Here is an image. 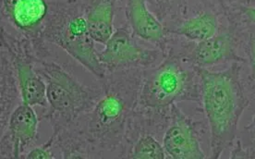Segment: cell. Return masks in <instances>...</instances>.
<instances>
[{"instance_id": "cell-1", "label": "cell", "mask_w": 255, "mask_h": 159, "mask_svg": "<svg viewBox=\"0 0 255 159\" xmlns=\"http://www.w3.org/2000/svg\"><path fill=\"white\" fill-rule=\"evenodd\" d=\"M142 70L109 72L98 94L70 126L51 135L61 159H126L127 132L137 106Z\"/></svg>"}, {"instance_id": "cell-2", "label": "cell", "mask_w": 255, "mask_h": 159, "mask_svg": "<svg viewBox=\"0 0 255 159\" xmlns=\"http://www.w3.org/2000/svg\"><path fill=\"white\" fill-rule=\"evenodd\" d=\"M197 68L200 105L209 128L210 158L220 159L232 149L245 109L249 106L241 75V63L222 70Z\"/></svg>"}, {"instance_id": "cell-3", "label": "cell", "mask_w": 255, "mask_h": 159, "mask_svg": "<svg viewBox=\"0 0 255 159\" xmlns=\"http://www.w3.org/2000/svg\"><path fill=\"white\" fill-rule=\"evenodd\" d=\"M47 3L48 12L42 29L45 41L60 47L96 79H103L107 71L90 34L81 2L47 0Z\"/></svg>"}, {"instance_id": "cell-4", "label": "cell", "mask_w": 255, "mask_h": 159, "mask_svg": "<svg viewBox=\"0 0 255 159\" xmlns=\"http://www.w3.org/2000/svg\"><path fill=\"white\" fill-rule=\"evenodd\" d=\"M200 104L197 68L179 57L166 55L143 71L137 108L170 117L174 104Z\"/></svg>"}, {"instance_id": "cell-5", "label": "cell", "mask_w": 255, "mask_h": 159, "mask_svg": "<svg viewBox=\"0 0 255 159\" xmlns=\"http://www.w3.org/2000/svg\"><path fill=\"white\" fill-rule=\"evenodd\" d=\"M36 70L45 81L48 104L41 120L50 123L52 135H58L89 108L98 94L99 83L79 82L68 67L51 57L38 60Z\"/></svg>"}, {"instance_id": "cell-6", "label": "cell", "mask_w": 255, "mask_h": 159, "mask_svg": "<svg viewBox=\"0 0 255 159\" xmlns=\"http://www.w3.org/2000/svg\"><path fill=\"white\" fill-rule=\"evenodd\" d=\"M1 46L8 55L19 83L22 103L32 107L47 108L46 85L36 70L38 55L31 40L8 31L1 24Z\"/></svg>"}, {"instance_id": "cell-7", "label": "cell", "mask_w": 255, "mask_h": 159, "mask_svg": "<svg viewBox=\"0 0 255 159\" xmlns=\"http://www.w3.org/2000/svg\"><path fill=\"white\" fill-rule=\"evenodd\" d=\"M239 38L231 32H218L201 42H190L170 34L164 56L171 55L194 67L212 70L223 64L243 62L244 57L239 53Z\"/></svg>"}, {"instance_id": "cell-8", "label": "cell", "mask_w": 255, "mask_h": 159, "mask_svg": "<svg viewBox=\"0 0 255 159\" xmlns=\"http://www.w3.org/2000/svg\"><path fill=\"white\" fill-rule=\"evenodd\" d=\"M159 48L140 45L139 38L128 24L117 28L99 52V59L107 71L145 70L159 63L164 58Z\"/></svg>"}, {"instance_id": "cell-9", "label": "cell", "mask_w": 255, "mask_h": 159, "mask_svg": "<svg viewBox=\"0 0 255 159\" xmlns=\"http://www.w3.org/2000/svg\"><path fill=\"white\" fill-rule=\"evenodd\" d=\"M47 12V0H1V24L31 40L41 57L52 55L42 32Z\"/></svg>"}, {"instance_id": "cell-10", "label": "cell", "mask_w": 255, "mask_h": 159, "mask_svg": "<svg viewBox=\"0 0 255 159\" xmlns=\"http://www.w3.org/2000/svg\"><path fill=\"white\" fill-rule=\"evenodd\" d=\"M204 129L203 122L186 114L178 104H174L168 125L162 137L167 159H206L202 147Z\"/></svg>"}, {"instance_id": "cell-11", "label": "cell", "mask_w": 255, "mask_h": 159, "mask_svg": "<svg viewBox=\"0 0 255 159\" xmlns=\"http://www.w3.org/2000/svg\"><path fill=\"white\" fill-rule=\"evenodd\" d=\"M38 118L33 107L20 103L13 110L6 127L1 131L0 159H23L36 147L38 141Z\"/></svg>"}, {"instance_id": "cell-12", "label": "cell", "mask_w": 255, "mask_h": 159, "mask_svg": "<svg viewBox=\"0 0 255 159\" xmlns=\"http://www.w3.org/2000/svg\"><path fill=\"white\" fill-rule=\"evenodd\" d=\"M126 24L138 38L159 48L163 54L170 34L166 26L150 9L149 0H123Z\"/></svg>"}, {"instance_id": "cell-13", "label": "cell", "mask_w": 255, "mask_h": 159, "mask_svg": "<svg viewBox=\"0 0 255 159\" xmlns=\"http://www.w3.org/2000/svg\"><path fill=\"white\" fill-rule=\"evenodd\" d=\"M122 0H81L83 13L93 40L105 45L115 32L114 19Z\"/></svg>"}, {"instance_id": "cell-14", "label": "cell", "mask_w": 255, "mask_h": 159, "mask_svg": "<svg viewBox=\"0 0 255 159\" xmlns=\"http://www.w3.org/2000/svg\"><path fill=\"white\" fill-rule=\"evenodd\" d=\"M220 21L215 9H202L196 14L186 16L166 25L171 35L185 39L190 42H201L215 36L219 32Z\"/></svg>"}, {"instance_id": "cell-15", "label": "cell", "mask_w": 255, "mask_h": 159, "mask_svg": "<svg viewBox=\"0 0 255 159\" xmlns=\"http://www.w3.org/2000/svg\"><path fill=\"white\" fill-rule=\"evenodd\" d=\"M0 80H1V131L6 123L13 110L22 103L18 79L12 62L6 52L1 48L0 53Z\"/></svg>"}, {"instance_id": "cell-16", "label": "cell", "mask_w": 255, "mask_h": 159, "mask_svg": "<svg viewBox=\"0 0 255 159\" xmlns=\"http://www.w3.org/2000/svg\"><path fill=\"white\" fill-rule=\"evenodd\" d=\"M126 159H166L167 157L156 135L140 133L128 139Z\"/></svg>"}, {"instance_id": "cell-17", "label": "cell", "mask_w": 255, "mask_h": 159, "mask_svg": "<svg viewBox=\"0 0 255 159\" xmlns=\"http://www.w3.org/2000/svg\"><path fill=\"white\" fill-rule=\"evenodd\" d=\"M149 5L153 6L152 11L165 25L171 24L187 16V0H149Z\"/></svg>"}, {"instance_id": "cell-18", "label": "cell", "mask_w": 255, "mask_h": 159, "mask_svg": "<svg viewBox=\"0 0 255 159\" xmlns=\"http://www.w3.org/2000/svg\"><path fill=\"white\" fill-rule=\"evenodd\" d=\"M244 37L246 40L245 41V46H246L245 51L247 53V57L249 60L250 70H251L250 78H251V81L255 84V25L249 23L248 31L244 34Z\"/></svg>"}, {"instance_id": "cell-19", "label": "cell", "mask_w": 255, "mask_h": 159, "mask_svg": "<svg viewBox=\"0 0 255 159\" xmlns=\"http://www.w3.org/2000/svg\"><path fill=\"white\" fill-rule=\"evenodd\" d=\"M54 139L50 137L48 140L40 147H34L28 153L26 154L23 159H55L57 157L54 154Z\"/></svg>"}, {"instance_id": "cell-20", "label": "cell", "mask_w": 255, "mask_h": 159, "mask_svg": "<svg viewBox=\"0 0 255 159\" xmlns=\"http://www.w3.org/2000/svg\"><path fill=\"white\" fill-rule=\"evenodd\" d=\"M248 132L250 139V148L243 151V156H247L246 158H255V114L254 115L252 121L245 128Z\"/></svg>"}, {"instance_id": "cell-21", "label": "cell", "mask_w": 255, "mask_h": 159, "mask_svg": "<svg viewBox=\"0 0 255 159\" xmlns=\"http://www.w3.org/2000/svg\"><path fill=\"white\" fill-rule=\"evenodd\" d=\"M217 1H218V4H220L222 7L226 9V7H228V5L232 3V1H233V3H240L241 2V4L243 5V2H245L246 0H217Z\"/></svg>"}, {"instance_id": "cell-22", "label": "cell", "mask_w": 255, "mask_h": 159, "mask_svg": "<svg viewBox=\"0 0 255 159\" xmlns=\"http://www.w3.org/2000/svg\"><path fill=\"white\" fill-rule=\"evenodd\" d=\"M72 1H75V2H78V1H81V0H72Z\"/></svg>"}]
</instances>
